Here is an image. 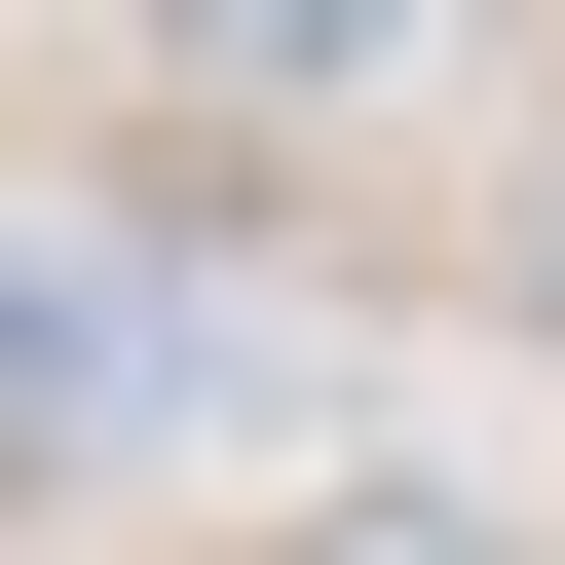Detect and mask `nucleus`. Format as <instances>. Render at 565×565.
Wrapping results in <instances>:
<instances>
[{
  "label": "nucleus",
  "instance_id": "3",
  "mask_svg": "<svg viewBox=\"0 0 565 565\" xmlns=\"http://www.w3.org/2000/svg\"><path fill=\"white\" fill-rule=\"evenodd\" d=\"M527 302H565V151H527Z\"/></svg>",
  "mask_w": 565,
  "mask_h": 565
},
{
  "label": "nucleus",
  "instance_id": "1",
  "mask_svg": "<svg viewBox=\"0 0 565 565\" xmlns=\"http://www.w3.org/2000/svg\"><path fill=\"white\" fill-rule=\"evenodd\" d=\"M76 415H151V340L76 302V264H0V452H76Z\"/></svg>",
  "mask_w": 565,
  "mask_h": 565
},
{
  "label": "nucleus",
  "instance_id": "2",
  "mask_svg": "<svg viewBox=\"0 0 565 565\" xmlns=\"http://www.w3.org/2000/svg\"><path fill=\"white\" fill-rule=\"evenodd\" d=\"M302 565H527L490 490H302Z\"/></svg>",
  "mask_w": 565,
  "mask_h": 565
}]
</instances>
